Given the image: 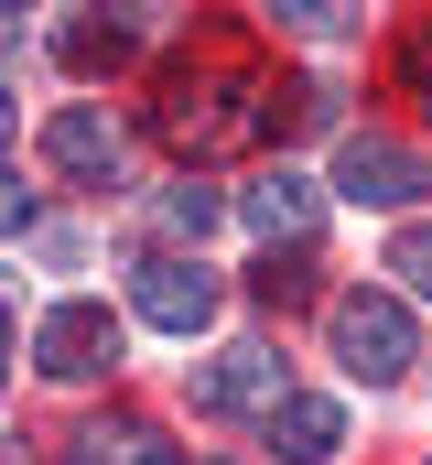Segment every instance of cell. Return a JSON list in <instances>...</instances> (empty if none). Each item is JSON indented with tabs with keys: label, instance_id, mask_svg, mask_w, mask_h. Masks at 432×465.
<instances>
[{
	"label": "cell",
	"instance_id": "obj_1",
	"mask_svg": "<svg viewBox=\"0 0 432 465\" xmlns=\"http://www.w3.org/2000/svg\"><path fill=\"white\" fill-rule=\"evenodd\" d=\"M162 130L184 141V152H227V141H260L270 130V87L238 65V54H216L206 76L184 65L173 76V98H162Z\"/></svg>",
	"mask_w": 432,
	"mask_h": 465
},
{
	"label": "cell",
	"instance_id": "obj_2",
	"mask_svg": "<svg viewBox=\"0 0 432 465\" xmlns=\"http://www.w3.org/2000/svg\"><path fill=\"white\" fill-rule=\"evenodd\" d=\"M324 336H335V368L368 379V390H389V379L411 368V314H400V292H335Z\"/></svg>",
	"mask_w": 432,
	"mask_h": 465
},
{
	"label": "cell",
	"instance_id": "obj_3",
	"mask_svg": "<svg viewBox=\"0 0 432 465\" xmlns=\"http://www.w3.org/2000/svg\"><path fill=\"white\" fill-rule=\"evenodd\" d=\"M130 303H141V325H162V336H206L216 325V271L206 260H184V249H152L141 271H130Z\"/></svg>",
	"mask_w": 432,
	"mask_h": 465
},
{
	"label": "cell",
	"instance_id": "obj_4",
	"mask_svg": "<svg viewBox=\"0 0 432 465\" xmlns=\"http://www.w3.org/2000/svg\"><path fill=\"white\" fill-rule=\"evenodd\" d=\"M422 184H432V163L400 152L389 130H357V141L335 152V195H346V206H422Z\"/></svg>",
	"mask_w": 432,
	"mask_h": 465
},
{
	"label": "cell",
	"instance_id": "obj_5",
	"mask_svg": "<svg viewBox=\"0 0 432 465\" xmlns=\"http://www.w3.org/2000/svg\"><path fill=\"white\" fill-rule=\"evenodd\" d=\"M33 357H44V379H98L108 357H119V314L108 303H54L33 325Z\"/></svg>",
	"mask_w": 432,
	"mask_h": 465
},
{
	"label": "cell",
	"instance_id": "obj_6",
	"mask_svg": "<svg viewBox=\"0 0 432 465\" xmlns=\"http://www.w3.org/2000/svg\"><path fill=\"white\" fill-rule=\"evenodd\" d=\"M281 401H292V390H281V347H227L206 379H195V411H216V422H238V411L270 422Z\"/></svg>",
	"mask_w": 432,
	"mask_h": 465
},
{
	"label": "cell",
	"instance_id": "obj_7",
	"mask_svg": "<svg viewBox=\"0 0 432 465\" xmlns=\"http://www.w3.org/2000/svg\"><path fill=\"white\" fill-rule=\"evenodd\" d=\"M44 163L76 173V184H108V173H119V119L108 109H54L44 119Z\"/></svg>",
	"mask_w": 432,
	"mask_h": 465
},
{
	"label": "cell",
	"instance_id": "obj_8",
	"mask_svg": "<svg viewBox=\"0 0 432 465\" xmlns=\"http://www.w3.org/2000/svg\"><path fill=\"white\" fill-rule=\"evenodd\" d=\"M270 444H281V455H292V465H324V455H335V444H346V411H335L324 390H292V401L270 411Z\"/></svg>",
	"mask_w": 432,
	"mask_h": 465
},
{
	"label": "cell",
	"instance_id": "obj_9",
	"mask_svg": "<svg viewBox=\"0 0 432 465\" xmlns=\"http://www.w3.org/2000/svg\"><path fill=\"white\" fill-rule=\"evenodd\" d=\"M314 217H324V195L303 184V173H270V184H249V228H260V238H314Z\"/></svg>",
	"mask_w": 432,
	"mask_h": 465
},
{
	"label": "cell",
	"instance_id": "obj_10",
	"mask_svg": "<svg viewBox=\"0 0 432 465\" xmlns=\"http://www.w3.org/2000/svg\"><path fill=\"white\" fill-rule=\"evenodd\" d=\"M76 465H173V444L152 433V422H130V411H108L76 433Z\"/></svg>",
	"mask_w": 432,
	"mask_h": 465
},
{
	"label": "cell",
	"instance_id": "obj_11",
	"mask_svg": "<svg viewBox=\"0 0 432 465\" xmlns=\"http://www.w3.org/2000/svg\"><path fill=\"white\" fill-rule=\"evenodd\" d=\"M389 271H400V292H422V303H432V217H411V228L389 238Z\"/></svg>",
	"mask_w": 432,
	"mask_h": 465
},
{
	"label": "cell",
	"instance_id": "obj_12",
	"mask_svg": "<svg viewBox=\"0 0 432 465\" xmlns=\"http://www.w3.org/2000/svg\"><path fill=\"white\" fill-rule=\"evenodd\" d=\"M216 217H227V206H216V184H173V195H162V228H173V238H206Z\"/></svg>",
	"mask_w": 432,
	"mask_h": 465
},
{
	"label": "cell",
	"instance_id": "obj_13",
	"mask_svg": "<svg viewBox=\"0 0 432 465\" xmlns=\"http://www.w3.org/2000/svg\"><path fill=\"white\" fill-rule=\"evenodd\" d=\"M119 44H130L119 22H65V54H76V65H119Z\"/></svg>",
	"mask_w": 432,
	"mask_h": 465
},
{
	"label": "cell",
	"instance_id": "obj_14",
	"mask_svg": "<svg viewBox=\"0 0 432 465\" xmlns=\"http://www.w3.org/2000/svg\"><path fill=\"white\" fill-rule=\"evenodd\" d=\"M22 228H33V184L0 163V238H22Z\"/></svg>",
	"mask_w": 432,
	"mask_h": 465
},
{
	"label": "cell",
	"instance_id": "obj_15",
	"mask_svg": "<svg viewBox=\"0 0 432 465\" xmlns=\"http://www.w3.org/2000/svg\"><path fill=\"white\" fill-rule=\"evenodd\" d=\"M400 65H411V87H422V109H432V22L411 33V54H400Z\"/></svg>",
	"mask_w": 432,
	"mask_h": 465
},
{
	"label": "cell",
	"instance_id": "obj_16",
	"mask_svg": "<svg viewBox=\"0 0 432 465\" xmlns=\"http://www.w3.org/2000/svg\"><path fill=\"white\" fill-rule=\"evenodd\" d=\"M0 368H11V303H0Z\"/></svg>",
	"mask_w": 432,
	"mask_h": 465
},
{
	"label": "cell",
	"instance_id": "obj_17",
	"mask_svg": "<svg viewBox=\"0 0 432 465\" xmlns=\"http://www.w3.org/2000/svg\"><path fill=\"white\" fill-rule=\"evenodd\" d=\"M0 130H11V98H0Z\"/></svg>",
	"mask_w": 432,
	"mask_h": 465
},
{
	"label": "cell",
	"instance_id": "obj_18",
	"mask_svg": "<svg viewBox=\"0 0 432 465\" xmlns=\"http://www.w3.org/2000/svg\"><path fill=\"white\" fill-rule=\"evenodd\" d=\"M0 465H22V455H11V444H0Z\"/></svg>",
	"mask_w": 432,
	"mask_h": 465
}]
</instances>
